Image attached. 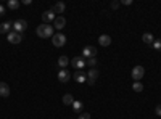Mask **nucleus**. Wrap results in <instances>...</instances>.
<instances>
[{
  "instance_id": "obj_1",
  "label": "nucleus",
  "mask_w": 161,
  "mask_h": 119,
  "mask_svg": "<svg viewBox=\"0 0 161 119\" xmlns=\"http://www.w3.org/2000/svg\"><path fill=\"white\" fill-rule=\"evenodd\" d=\"M36 34L39 35L40 39H50V37H53V26H50V24H40V26H37Z\"/></svg>"
},
{
  "instance_id": "obj_2",
  "label": "nucleus",
  "mask_w": 161,
  "mask_h": 119,
  "mask_svg": "<svg viewBox=\"0 0 161 119\" xmlns=\"http://www.w3.org/2000/svg\"><path fill=\"white\" fill-rule=\"evenodd\" d=\"M130 76H132V79H134L135 82H140V80H142V77H145V68H144V66H140V65L134 66V68H132Z\"/></svg>"
},
{
  "instance_id": "obj_3",
  "label": "nucleus",
  "mask_w": 161,
  "mask_h": 119,
  "mask_svg": "<svg viewBox=\"0 0 161 119\" xmlns=\"http://www.w3.org/2000/svg\"><path fill=\"white\" fill-rule=\"evenodd\" d=\"M26 29H27V21H26V20H16V21L13 23V31H15V32L23 34Z\"/></svg>"
},
{
  "instance_id": "obj_4",
  "label": "nucleus",
  "mask_w": 161,
  "mask_h": 119,
  "mask_svg": "<svg viewBox=\"0 0 161 119\" xmlns=\"http://www.w3.org/2000/svg\"><path fill=\"white\" fill-rule=\"evenodd\" d=\"M52 43L55 45L56 48H60V47H63V45L66 43V35H64V34H61V32H58V34H55L53 37H52Z\"/></svg>"
},
{
  "instance_id": "obj_5",
  "label": "nucleus",
  "mask_w": 161,
  "mask_h": 119,
  "mask_svg": "<svg viewBox=\"0 0 161 119\" xmlns=\"http://www.w3.org/2000/svg\"><path fill=\"white\" fill-rule=\"evenodd\" d=\"M97 55V48L92 47V45H86V47L82 48V58H95Z\"/></svg>"
},
{
  "instance_id": "obj_6",
  "label": "nucleus",
  "mask_w": 161,
  "mask_h": 119,
  "mask_svg": "<svg viewBox=\"0 0 161 119\" xmlns=\"http://www.w3.org/2000/svg\"><path fill=\"white\" fill-rule=\"evenodd\" d=\"M7 40L10 42V43H20L23 40V34H18L15 31H10L7 34Z\"/></svg>"
},
{
  "instance_id": "obj_7",
  "label": "nucleus",
  "mask_w": 161,
  "mask_h": 119,
  "mask_svg": "<svg viewBox=\"0 0 161 119\" xmlns=\"http://www.w3.org/2000/svg\"><path fill=\"white\" fill-rule=\"evenodd\" d=\"M71 65L79 71V69H82L84 66H86V60H84L82 57H74V58L71 60Z\"/></svg>"
},
{
  "instance_id": "obj_8",
  "label": "nucleus",
  "mask_w": 161,
  "mask_h": 119,
  "mask_svg": "<svg viewBox=\"0 0 161 119\" xmlns=\"http://www.w3.org/2000/svg\"><path fill=\"white\" fill-rule=\"evenodd\" d=\"M97 77H98V71L95 69V68H92L90 71H89V74H87V84L89 85H93L95 84V80H97Z\"/></svg>"
},
{
  "instance_id": "obj_9",
  "label": "nucleus",
  "mask_w": 161,
  "mask_h": 119,
  "mask_svg": "<svg viewBox=\"0 0 161 119\" xmlns=\"http://www.w3.org/2000/svg\"><path fill=\"white\" fill-rule=\"evenodd\" d=\"M55 13L52 11V10H49V11H44L42 13V21H44V24H50L52 21H55Z\"/></svg>"
},
{
  "instance_id": "obj_10",
  "label": "nucleus",
  "mask_w": 161,
  "mask_h": 119,
  "mask_svg": "<svg viewBox=\"0 0 161 119\" xmlns=\"http://www.w3.org/2000/svg\"><path fill=\"white\" fill-rule=\"evenodd\" d=\"M71 79V74L66 69H60V72H58V80L60 82H63V84H66V82H68Z\"/></svg>"
},
{
  "instance_id": "obj_11",
  "label": "nucleus",
  "mask_w": 161,
  "mask_h": 119,
  "mask_svg": "<svg viewBox=\"0 0 161 119\" xmlns=\"http://www.w3.org/2000/svg\"><path fill=\"white\" fill-rule=\"evenodd\" d=\"M64 8H66L64 2H56V3L53 5V8H52V11H53V13H58V15L61 16V13H64Z\"/></svg>"
},
{
  "instance_id": "obj_12",
  "label": "nucleus",
  "mask_w": 161,
  "mask_h": 119,
  "mask_svg": "<svg viewBox=\"0 0 161 119\" xmlns=\"http://www.w3.org/2000/svg\"><path fill=\"white\" fill-rule=\"evenodd\" d=\"M8 95H10V87H8L7 82H0V97L7 98Z\"/></svg>"
},
{
  "instance_id": "obj_13",
  "label": "nucleus",
  "mask_w": 161,
  "mask_h": 119,
  "mask_svg": "<svg viewBox=\"0 0 161 119\" xmlns=\"http://www.w3.org/2000/svg\"><path fill=\"white\" fill-rule=\"evenodd\" d=\"M53 24H55V27L56 29H63V27L66 26V20H64V16H56L55 18V21H53Z\"/></svg>"
},
{
  "instance_id": "obj_14",
  "label": "nucleus",
  "mask_w": 161,
  "mask_h": 119,
  "mask_svg": "<svg viewBox=\"0 0 161 119\" xmlns=\"http://www.w3.org/2000/svg\"><path fill=\"white\" fill-rule=\"evenodd\" d=\"M98 43L102 45V47H108V45L111 43V37L108 34H102L100 37H98Z\"/></svg>"
},
{
  "instance_id": "obj_15",
  "label": "nucleus",
  "mask_w": 161,
  "mask_h": 119,
  "mask_svg": "<svg viewBox=\"0 0 161 119\" xmlns=\"http://www.w3.org/2000/svg\"><path fill=\"white\" fill-rule=\"evenodd\" d=\"M68 65H71V60L68 57H64V55H63V57L58 58V66L61 69H66V68H68Z\"/></svg>"
},
{
  "instance_id": "obj_16",
  "label": "nucleus",
  "mask_w": 161,
  "mask_h": 119,
  "mask_svg": "<svg viewBox=\"0 0 161 119\" xmlns=\"http://www.w3.org/2000/svg\"><path fill=\"white\" fill-rule=\"evenodd\" d=\"M13 27V24L10 23V21H5V23H2L0 24V34H8L10 32V29Z\"/></svg>"
},
{
  "instance_id": "obj_17",
  "label": "nucleus",
  "mask_w": 161,
  "mask_h": 119,
  "mask_svg": "<svg viewBox=\"0 0 161 119\" xmlns=\"http://www.w3.org/2000/svg\"><path fill=\"white\" fill-rule=\"evenodd\" d=\"M74 80L79 82V84H81V82H86L87 80V74H84L82 71H76L74 72Z\"/></svg>"
},
{
  "instance_id": "obj_18",
  "label": "nucleus",
  "mask_w": 161,
  "mask_h": 119,
  "mask_svg": "<svg viewBox=\"0 0 161 119\" xmlns=\"http://www.w3.org/2000/svg\"><path fill=\"white\" fill-rule=\"evenodd\" d=\"M142 40H144L145 43H148V45H151L155 42V37H153V34H150V32H145L144 35H142Z\"/></svg>"
},
{
  "instance_id": "obj_19",
  "label": "nucleus",
  "mask_w": 161,
  "mask_h": 119,
  "mask_svg": "<svg viewBox=\"0 0 161 119\" xmlns=\"http://www.w3.org/2000/svg\"><path fill=\"white\" fill-rule=\"evenodd\" d=\"M63 103H64L66 106H71V105L74 103V98H73V95H71V94H66V95H63Z\"/></svg>"
},
{
  "instance_id": "obj_20",
  "label": "nucleus",
  "mask_w": 161,
  "mask_h": 119,
  "mask_svg": "<svg viewBox=\"0 0 161 119\" xmlns=\"http://www.w3.org/2000/svg\"><path fill=\"white\" fill-rule=\"evenodd\" d=\"M7 7L10 8V10H18V8H20V2H18V0H8Z\"/></svg>"
},
{
  "instance_id": "obj_21",
  "label": "nucleus",
  "mask_w": 161,
  "mask_h": 119,
  "mask_svg": "<svg viewBox=\"0 0 161 119\" xmlns=\"http://www.w3.org/2000/svg\"><path fill=\"white\" fill-rule=\"evenodd\" d=\"M132 90H134V92H142V90H144V84H142V82H134V84H132Z\"/></svg>"
},
{
  "instance_id": "obj_22",
  "label": "nucleus",
  "mask_w": 161,
  "mask_h": 119,
  "mask_svg": "<svg viewBox=\"0 0 161 119\" xmlns=\"http://www.w3.org/2000/svg\"><path fill=\"white\" fill-rule=\"evenodd\" d=\"M71 106H73V109H74L76 113H79L81 109H82V106H84V105H82V102H76V100H74V103H73Z\"/></svg>"
},
{
  "instance_id": "obj_23",
  "label": "nucleus",
  "mask_w": 161,
  "mask_h": 119,
  "mask_svg": "<svg viewBox=\"0 0 161 119\" xmlns=\"http://www.w3.org/2000/svg\"><path fill=\"white\" fill-rule=\"evenodd\" d=\"M151 47L155 50H158V52H161V39H155V42L151 43Z\"/></svg>"
},
{
  "instance_id": "obj_24",
  "label": "nucleus",
  "mask_w": 161,
  "mask_h": 119,
  "mask_svg": "<svg viewBox=\"0 0 161 119\" xmlns=\"http://www.w3.org/2000/svg\"><path fill=\"white\" fill-rule=\"evenodd\" d=\"M86 65H87V66H90V68H93V66L97 65V58H89V60L86 61Z\"/></svg>"
},
{
  "instance_id": "obj_25",
  "label": "nucleus",
  "mask_w": 161,
  "mask_h": 119,
  "mask_svg": "<svg viewBox=\"0 0 161 119\" xmlns=\"http://www.w3.org/2000/svg\"><path fill=\"white\" fill-rule=\"evenodd\" d=\"M119 3H121V2H118V0L111 2V10H118V8H119Z\"/></svg>"
},
{
  "instance_id": "obj_26",
  "label": "nucleus",
  "mask_w": 161,
  "mask_h": 119,
  "mask_svg": "<svg viewBox=\"0 0 161 119\" xmlns=\"http://www.w3.org/2000/svg\"><path fill=\"white\" fill-rule=\"evenodd\" d=\"M78 119H92V117H90V114H89V113H82Z\"/></svg>"
},
{
  "instance_id": "obj_27",
  "label": "nucleus",
  "mask_w": 161,
  "mask_h": 119,
  "mask_svg": "<svg viewBox=\"0 0 161 119\" xmlns=\"http://www.w3.org/2000/svg\"><path fill=\"white\" fill-rule=\"evenodd\" d=\"M155 113H156V116H161V105H158L155 108Z\"/></svg>"
},
{
  "instance_id": "obj_28",
  "label": "nucleus",
  "mask_w": 161,
  "mask_h": 119,
  "mask_svg": "<svg viewBox=\"0 0 161 119\" xmlns=\"http://www.w3.org/2000/svg\"><path fill=\"white\" fill-rule=\"evenodd\" d=\"M5 10H7V8H5L3 5H0V16H3V15H5Z\"/></svg>"
},
{
  "instance_id": "obj_29",
  "label": "nucleus",
  "mask_w": 161,
  "mask_h": 119,
  "mask_svg": "<svg viewBox=\"0 0 161 119\" xmlns=\"http://www.w3.org/2000/svg\"><path fill=\"white\" fill-rule=\"evenodd\" d=\"M122 3H124V5H130L132 0H122Z\"/></svg>"
}]
</instances>
